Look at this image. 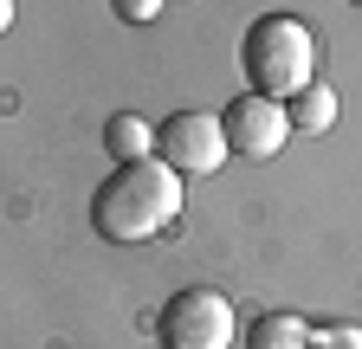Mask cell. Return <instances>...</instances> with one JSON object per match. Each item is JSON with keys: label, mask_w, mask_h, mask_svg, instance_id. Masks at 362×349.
<instances>
[{"label": "cell", "mask_w": 362, "mask_h": 349, "mask_svg": "<svg viewBox=\"0 0 362 349\" xmlns=\"http://www.w3.org/2000/svg\"><path fill=\"white\" fill-rule=\"evenodd\" d=\"M349 7H362V0H349Z\"/></svg>", "instance_id": "12"}, {"label": "cell", "mask_w": 362, "mask_h": 349, "mask_svg": "<svg viewBox=\"0 0 362 349\" xmlns=\"http://www.w3.org/2000/svg\"><path fill=\"white\" fill-rule=\"evenodd\" d=\"M246 349H310V324L298 311H259L246 330Z\"/></svg>", "instance_id": "8"}, {"label": "cell", "mask_w": 362, "mask_h": 349, "mask_svg": "<svg viewBox=\"0 0 362 349\" xmlns=\"http://www.w3.org/2000/svg\"><path fill=\"white\" fill-rule=\"evenodd\" d=\"M285 117H291V136H324V129H337V91L317 78L285 104Z\"/></svg>", "instance_id": "7"}, {"label": "cell", "mask_w": 362, "mask_h": 349, "mask_svg": "<svg viewBox=\"0 0 362 349\" xmlns=\"http://www.w3.org/2000/svg\"><path fill=\"white\" fill-rule=\"evenodd\" d=\"M117 7V20H129V26H149L156 13H162V0H110Z\"/></svg>", "instance_id": "10"}, {"label": "cell", "mask_w": 362, "mask_h": 349, "mask_svg": "<svg viewBox=\"0 0 362 349\" xmlns=\"http://www.w3.org/2000/svg\"><path fill=\"white\" fill-rule=\"evenodd\" d=\"M220 129H226V149L246 155V162H265L291 143V117L279 97H259V91H240L233 104L220 110Z\"/></svg>", "instance_id": "5"}, {"label": "cell", "mask_w": 362, "mask_h": 349, "mask_svg": "<svg viewBox=\"0 0 362 349\" xmlns=\"http://www.w3.org/2000/svg\"><path fill=\"white\" fill-rule=\"evenodd\" d=\"M104 149H110V162H149L156 155V123L136 117V110H117L104 123Z\"/></svg>", "instance_id": "6"}, {"label": "cell", "mask_w": 362, "mask_h": 349, "mask_svg": "<svg viewBox=\"0 0 362 349\" xmlns=\"http://www.w3.org/2000/svg\"><path fill=\"white\" fill-rule=\"evenodd\" d=\"M310 349H362V330L356 324H324L310 336Z\"/></svg>", "instance_id": "9"}, {"label": "cell", "mask_w": 362, "mask_h": 349, "mask_svg": "<svg viewBox=\"0 0 362 349\" xmlns=\"http://www.w3.org/2000/svg\"><path fill=\"white\" fill-rule=\"evenodd\" d=\"M240 71L259 97L291 104L304 84H317V32L298 13H265L240 39Z\"/></svg>", "instance_id": "2"}, {"label": "cell", "mask_w": 362, "mask_h": 349, "mask_svg": "<svg viewBox=\"0 0 362 349\" xmlns=\"http://www.w3.org/2000/svg\"><path fill=\"white\" fill-rule=\"evenodd\" d=\"M156 155H162L175 174H214L233 149H226V129H220L214 110H175V117H162V129H156Z\"/></svg>", "instance_id": "4"}, {"label": "cell", "mask_w": 362, "mask_h": 349, "mask_svg": "<svg viewBox=\"0 0 362 349\" xmlns=\"http://www.w3.org/2000/svg\"><path fill=\"white\" fill-rule=\"evenodd\" d=\"M181 213V174L149 155V162H117L104 174V188L90 194V227H98L110 246H143L162 227H175Z\"/></svg>", "instance_id": "1"}, {"label": "cell", "mask_w": 362, "mask_h": 349, "mask_svg": "<svg viewBox=\"0 0 362 349\" xmlns=\"http://www.w3.org/2000/svg\"><path fill=\"white\" fill-rule=\"evenodd\" d=\"M156 336H162V349H233V336H240L233 297L214 291V285L175 291L156 317Z\"/></svg>", "instance_id": "3"}, {"label": "cell", "mask_w": 362, "mask_h": 349, "mask_svg": "<svg viewBox=\"0 0 362 349\" xmlns=\"http://www.w3.org/2000/svg\"><path fill=\"white\" fill-rule=\"evenodd\" d=\"M13 26V0H0V32H7Z\"/></svg>", "instance_id": "11"}]
</instances>
